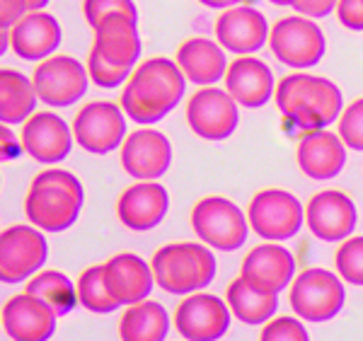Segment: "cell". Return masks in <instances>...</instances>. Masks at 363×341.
Instances as JSON below:
<instances>
[{"label": "cell", "mask_w": 363, "mask_h": 341, "mask_svg": "<svg viewBox=\"0 0 363 341\" xmlns=\"http://www.w3.org/2000/svg\"><path fill=\"white\" fill-rule=\"evenodd\" d=\"M169 332V315L160 303L140 301L126 305L119 320L121 341H165Z\"/></svg>", "instance_id": "83f0119b"}, {"label": "cell", "mask_w": 363, "mask_h": 341, "mask_svg": "<svg viewBox=\"0 0 363 341\" xmlns=\"http://www.w3.org/2000/svg\"><path fill=\"white\" fill-rule=\"evenodd\" d=\"M169 208V194L160 181H136L116 201V216L133 233H148L160 225Z\"/></svg>", "instance_id": "ac0fdd59"}, {"label": "cell", "mask_w": 363, "mask_h": 341, "mask_svg": "<svg viewBox=\"0 0 363 341\" xmlns=\"http://www.w3.org/2000/svg\"><path fill=\"white\" fill-rule=\"evenodd\" d=\"M337 20L351 32H363V0H339Z\"/></svg>", "instance_id": "8d00e7d4"}, {"label": "cell", "mask_w": 363, "mask_h": 341, "mask_svg": "<svg viewBox=\"0 0 363 341\" xmlns=\"http://www.w3.org/2000/svg\"><path fill=\"white\" fill-rule=\"evenodd\" d=\"M291 308L306 322H330L342 313L347 291L339 274L327 269H306L291 284Z\"/></svg>", "instance_id": "ba28073f"}, {"label": "cell", "mask_w": 363, "mask_h": 341, "mask_svg": "<svg viewBox=\"0 0 363 341\" xmlns=\"http://www.w3.org/2000/svg\"><path fill=\"white\" fill-rule=\"evenodd\" d=\"M85 203L80 179L68 169H44L32 179L25 196L27 220L42 233H66L75 225Z\"/></svg>", "instance_id": "3957f363"}, {"label": "cell", "mask_w": 363, "mask_h": 341, "mask_svg": "<svg viewBox=\"0 0 363 341\" xmlns=\"http://www.w3.org/2000/svg\"><path fill=\"white\" fill-rule=\"evenodd\" d=\"M225 90L240 107L259 109L277 92V78L272 68L257 56H238L228 63L225 70Z\"/></svg>", "instance_id": "d6986e66"}, {"label": "cell", "mask_w": 363, "mask_h": 341, "mask_svg": "<svg viewBox=\"0 0 363 341\" xmlns=\"http://www.w3.org/2000/svg\"><path fill=\"white\" fill-rule=\"evenodd\" d=\"M29 10H44L49 5V0H25Z\"/></svg>", "instance_id": "7bdbcfd3"}, {"label": "cell", "mask_w": 363, "mask_h": 341, "mask_svg": "<svg viewBox=\"0 0 363 341\" xmlns=\"http://www.w3.org/2000/svg\"><path fill=\"white\" fill-rule=\"evenodd\" d=\"M22 140L10 128V123H0V162H13L22 155Z\"/></svg>", "instance_id": "74e56055"}, {"label": "cell", "mask_w": 363, "mask_h": 341, "mask_svg": "<svg viewBox=\"0 0 363 341\" xmlns=\"http://www.w3.org/2000/svg\"><path fill=\"white\" fill-rule=\"evenodd\" d=\"M49 259V245L39 228L10 225L0 233V281L22 284L42 272Z\"/></svg>", "instance_id": "8fae6325"}, {"label": "cell", "mask_w": 363, "mask_h": 341, "mask_svg": "<svg viewBox=\"0 0 363 341\" xmlns=\"http://www.w3.org/2000/svg\"><path fill=\"white\" fill-rule=\"evenodd\" d=\"M22 148L32 160L42 164H56L66 160L73 150V128L56 111H34L22 123Z\"/></svg>", "instance_id": "e0dca14e"}, {"label": "cell", "mask_w": 363, "mask_h": 341, "mask_svg": "<svg viewBox=\"0 0 363 341\" xmlns=\"http://www.w3.org/2000/svg\"><path fill=\"white\" fill-rule=\"evenodd\" d=\"M186 78L174 58L155 56L138 63L128 75L119 104L124 114L140 126L162 121L182 102Z\"/></svg>", "instance_id": "7a4b0ae2"}, {"label": "cell", "mask_w": 363, "mask_h": 341, "mask_svg": "<svg viewBox=\"0 0 363 341\" xmlns=\"http://www.w3.org/2000/svg\"><path fill=\"white\" fill-rule=\"evenodd\" d=\"M73 138L90 155H109L119 150L126 133V114L121 104L95 99L80 107L73 119Z\"/></svg>", "instance_id": "9c48e42d"}, {"label": "cell", "mask_w": 363, "mask_h": 341, "mask_svg": "<svg viewBox=\"0 0 363 341\" xmlns=\"http://www.w3.org/2000/svg\"><path fill=\"white\" fill-rule=\"evenodd\" d=\"M269 22L264 13L252 5H233L216 20V41L235 56H255L269 44Z\"/></svg>", "instance_id": "2e32d148"}, {"label": "cell", "mask_w": 363, "mask_h": 341, "mask_svg": "<svg viewBox=\"0 0 363 341\" xmlns=\"http://www.w3.org/2000/svg\"><path fill=\"white\" fill-rule=\"evenodd\" d=\"M339 138L351 150L363 152V97L354 99L339 116Z\"/></svg>", "instance_id": "836d02e7"}, {"label": "cell", "mask_w": 363, "mask_h": 341, "mask_svg": "<svg viewBox=\"0 0 363 341\" xmlns=\"http://www.w3.org/2000/svg\"><path fill=\"white\" fill-rule=\"evenodd\" d=\"M272 5H279V8H286V5H294L296 0H269Z\"/></svg>", "instance_id": "ee69618b"}, {"label": "cell", "mask_w": 363, "mask_h": 341, "mask_svg": "<svg viewBox=\"0 0 363 341\" xmlns=\"http://www.w3.org/2000/svg\"><path fill=\"white\" fill-rule=\"evenodd\" d=\"M37 102L32 78L15 68H0V123H25L37 111Z\"/></svg>", "instance_id": "f1b7e54d"}, {"label": "cell", "mask_w": 363, "mask_h": 341, "mask_svg": "<svg viewBox=\"0 0 363 341\" xmlns=\"http://www.w3.org/2000/svg\"><path fill=\"white\" fill-rule=\"evenodd\" d=\"M339 0H296L294 8L298 15L310 17V20H322L337 10Z\"/></svg>", "instance_id": "f35d334b"}, {"label": "cell", "mask_w": 363, "mask_h": 341, "mask_svg": "<svg viewBox=\"0 0 363 341\" xmlns=\"http://www.w3.org/2000/svg\"><path fill=\"white\" fill-rule=\"evenodd\" d=\"M10 49V29H0V56Z\"/></svg>", "instance_id": "b9f144b4"}, {"label": "cell", "mask_w": 363, "mask_h": 341, "mask_svg": "<svg viewBox=\"0 0 363 341\" xmlns=\"http://www.w3.org/2000/svg\"><path fill=\"white\" fill-rule=\"evenodd\" d=\"M155 284L172 296H191L216 279V257L203 242H172L153 255Z\"/></svg>", "instance_id": "277c9868"}, {"label": "cell", "mask_w": 363, "mask_h": 341, "mask_svg": "<svg viewBox=\"0 0 363 341\" xmlns=\"http://www.w3.org/2000/svg\"><path fill=\"white\" fill-rule=\"evenodd\" d=\"M27 13L25 0H0V29H13Z\"/></svg>", "instance_id": "ab89813d"}, {"label": "cell", "mask_w": 363, "mask_h": 341, "mask_svg": "<svg viewBox=\"0 0 363 341\" xmlns=\"http://www.w3.org/2000/svg\"><path fill=\"white\" fill-rule=\"evenodd\" d=\"M25 291L49 305L58 317L70 315L78 305V286H73V281L66 274L54 272V269L34 274L27 281Z\"/></svg>", "instance_id": "f546056e"}, {"label": "cell", "mask_w": 363, "mask_h": 341, "mask_svg": "<svg viewBox=\"0 0 363 341\" xmlns=\"http://www.w3.org/2000/svg\"><path fill=\"white\" fill-rule=\"evenodd\" d=\"M335 267L342 281L351 286H363V235H351L339 245Z\"/></svg>", "instance_id": "1f68e13d"}, {"label": "cell", "mask_w": 363, "mask_h": 341, "mask_svg": "<svg viewBox=\"0 0 363 341\" xmlns=\"http://www.w3.org/2000/svg\"><path fill=\"white\" fill-rule=\"evenodd\" d=\"M78 303L85 310L95 315H107L119 310L121 305L114 301V296L109 293L107 281H104V267L95 264V267H87L78 279Z\"/></svg>", "instance_id": "4dcf8cb0"}, {"label": "cell", "mask_w": 363, "mask_h": 341, "mask_svg": "<svg viewBox=\"0 0 363 341\" xmlns=\"http://www.w3.org/2000/svg\"><path fill=\"white\" fill-rule=\"evenodd\" d=\"M225 303L230 313L238 317L242 325L259 327L267 325L279 310V293H272L267 288L252 284L245 276H238L230 281L225 291Z\"/></svg>", "instance_id": "4316f807"}, {"label": "cell", "mask_w": 363, "mask_h": 341, "mask_svg": "<svg viewBox=\"0 0 363 341\" xmlns=\"http://www.w3.org/2000/svg\"><path fill=\"white\" fill-rule=\"evenodd\" d=\"M186 123L203 140H225L238 131L240 104L225 87H199L186 99Z\"/></svg>", "instance_id": "7c38bea8"}, {"label": "cell", "mask_w": 363, "mask_h": 341, "mask_svg": "<svg viewBox=\"0 0 363 341\" xmlns=\"http://www.w3.org/2000/svg\"><path fill=\"white\" fill-rule=\"evenodd\" d=\"M95 39H92V49L99 58H104L112 66L121 68H136L143 44H140L138 20L126 15H112L102 20L97 27H92Z\"/></svg>", "instance_id": "44dd1931"}, {"label": "cell", "mask_w": 363, "mask_h": 341, "mask_svg": "<svg viewBox=\"0 0 363 341\" xmlns=\"http://www.w3.org/2000/svg\"><path fill=\"white\" fill-rule=\"evenodd\" d=\"M58 315L29 293H17L3 305V329L13 341H49Z\"/></svg>", "instance_id": "ffe728a7"}, {"label": "cell", "mask_w": 363, "mask_h": 341, "mask_svg": "<svg viewBox=\"0 0 363 341\" xmlns=\"http://www.w3.org/2000/svg\"><path fill=\"white\" fill-rule=\"evenodd\" d=\"M174 61H177L179 70L184 73V78L199 87H208L220 82L228 70L225 49L216 39L208 37L184 39L177 46Z\"/></svg>", "instance_id": "d4e9b609"}, {"label": "cell", "mask_w": 363, "mask_h": 341, "mask_svg": "<svg viewBox=\"0 0 363 341\" xmlns=\"http://www.w3.org/2000/svg\"><path fill=\"white\" fill-rule=\"evenodd\" d=\"M174 327L186 341H218L230 329V308L213 293H191L174 310Z\"/></svg>", "instance_id": "5bb4252c"}, {"label": "cell", "mask_w": 363, "mask_h": 341, "mask_svg": "<svg viewBox=\"0 0 363 341\" xmlns=\"http://www.w3.org/2000/svg\"><path fill=\"white\" fill-rule=\"evenodd\" d=\"M259 341H310V334L296 317H277L264 325Z\"/></svg>", "instance_id": "d590c367"}, {"label": "cell", "mask_w": 363, "mask_h": 341, "mask_svg": "<svg viewBox=\"0 0 363 341\" xmlns=\"http://www.w3.org/2000/svg\"><path fill=\"white\" fill-rule=\"evenodd\" d=\"M102 267L109 293H112L119 305L148 301L155 284V276L145 259H140L138 255H131V252H121V255L109 257Z\"/></svg>", "instance_id": "603a6c76"}, {"label": "cell", "mask_w": 363, "mask_h": 341, "mask_svg": "<svg viewBox=\"0 0 363 341\" xmlns=\"http://www.w3.org/2000/svg\"><path fill=\"white\" fill-rule=\"evenodd\" d=\"M359 223L356 203L349 194L339 189H325L315 194L306 206L308 230L322 242H344L351 237Z\"/></svg>", "instance_id": "9a60e30c"}, {"label": "cell", "mask_w": 363, "mask_h": 341, "mask_svg": "<svg viewBox=\"0 0 363 341\" xmlns=\"http://www.w3.org/2000/svg\"><path fill=\"white\" fill-rule=\"evenodd\" d=\"M32 85L37 90L39 102L61 109L85 97L90 75H87V68L78 58L54 54L37 63L32 73Z\"/></svg>", "instance_id": "30bf717a"}, {"label": "cell", "mask_w": 363, "mask_h": 341, "mask_svg": "<svg viewBox=\"0 0 363 341\" xmlns=\"http://www.w3.org/2000/svg\"><path fill=\"white\" fill-rule=\"evenodd\" d=\"M199 3L213 10H228V8H233V5H240L242 0H199Z\"/></svg>", "instance_id": "60d3db41"}, {"label": "cell", "mask_w": 363, "mask_h": 341, "mask_svg": "<svg viewBox=\"0 0 363 341\" xmlns=\"http://www.w3.org/2000/svg\"><path fill=\"white\" fill-rule=\"evenodd\" d=\"M252 284L267 288L272 293L286 291L296 279V259L286 247L279 242L257 245L242 259V274Z\"/></svg>", "instance_id": "484cf974"}, {"label": "cell", "mask_w": 363, "mask_h": 341, "mask_svg": "<svg viewBox=\"0 0 363 341\" xmlns=\"http://www.w3.org/2000/svg\"><path fill=\"white\" fill-rule=\"evenodd\" d=\"M191 230L203 245L218 252H235L250 235L247 213L225 196H203L191 208Z\"/></svg>", "instance_id": "5b68a950"}, {"label": "cell", "mask_w": 363, "mask_h": 341, "mask_svg": "<svg viewBox=\"0 0 363 341\" xmlns=\"http://www.w3.org/2000/svg\"><path fill=\"white\" fill-rule=\"evenodd\" d=\"M63 29L51 13L29 10L17 25L10 29V49L22 61H44L54 56L61 46Z\"/></svg>", "instance_id": "7402d4cb"}, {"label": "cell", "mask_w": 363, "mask_h": 341, "mask_svg": "<svg viewBox=\"0 0 363 341\" xmlns=\"http://www.w3.org/2000/svg\"><path fill=\"white\" fill-rule=\"evenodd\" d=\"M269 46L284 66L308 70L322 61L327 51V39L315 20L303 15H289L277 20L269 29Z\"/></svg>", "instance_id": "8992f818"}, {"label": "cell", "mask_w": 363, "mask_h": 341, "mask_svg": "<svg viewBox=\"0 0 363 341\" xmlns=\"http://www.w3.org/2000/svg\"><path fill=\"white\" fill-rule=\"evenodd\" d=\"M87 75H90V80L95 82L97 87H102V90H114V87H124L128 75L133 73L131 68H121V66H112V63H107L104 58H99L95 51H90L87 54Z\"/></svg>", "instance_id": "d6a6232c"}, {"label": "cell", "mask_w": 363, "mask_h": 341, "mask_svg": "<svg viewBox=\"0 0 363 341\" xmlns=\"http://www.w3.org/2000/svg\"><path fill=\"white\" fill-rule=\"evenodd\" d=\"M274 102L284 116L286 128L301 138L339 121L344 109V95L337 82L308 70L284 75L277 82Z\"/></svg>", "instance_id": "6da1fadb"}, {"label": "cell", "mask_w": 363, "mask_h": 341, "mask_svg": "<svg viewBox=\"0 0 363 341\" xmlns=\"http://www.w3.org/2000/svg\"><path fill=\"white\" fill-rule=\"evenodd\" d=\"M250 230L269 242H284L301 233L306 223V208L286 189H262L247 206Z\"/></svg>", "instance_id": "52a82bcc"}, {"label": "cell", "mask_w": 363, "mask_h": 341, "mask_svg": "<svg viewBox=\"0 0 363 341\" xmlns=\"http://www.w3.org/2000/svg\"><path fill=\"white\" fill-rule=\"evenodd\" d=\"M169 164H172V143L157 128H136L121 143V167L136 181L160 179Z\"/></svg>", "instance_id": "4fadbf2b"}, {"label": "cell", "mask_w": 363, "mask_h": 341, "mask_svg": "<svg viewBox=\"0 0 363 341\" xmlns=\"http://www.w3.org/2000/svg\"><path fill=\"white\" fill-rule=\"evenodd\" d=\"M296 160L301 172L310 179H332L347 164V145L339 138V133L332 131H313L298 140Z\"/></svg>", "instance_id": "cb8c5ba5"}, {"label": "cell", "mask_w": 363, "mask_h": 341, "mask_svg": "<svg viewBox=\"0 0 363 341\" xmlns=\"http://www.w3.org/2000/svg\"><path fill=\"white\" fill-rule=\"evenodd\" d=\"M83 15L90 27H97L112 15H126L138 20V8L133 0H83Z\"/></svg>", "instance_id": "e575fe53"}]
</instances>
